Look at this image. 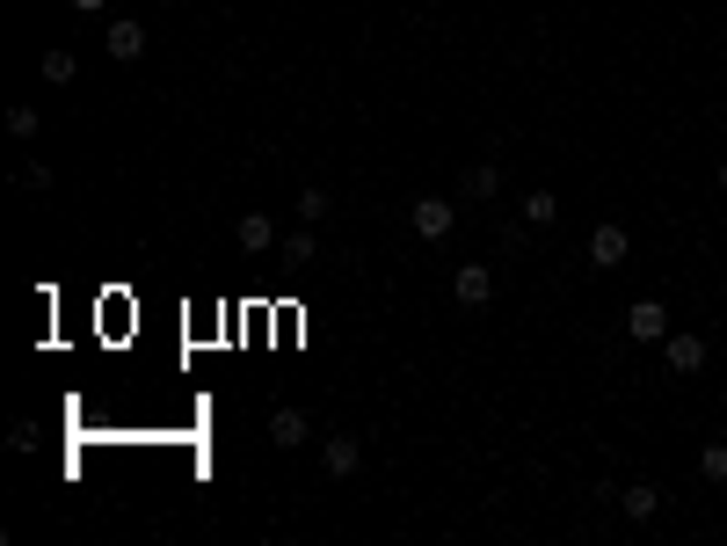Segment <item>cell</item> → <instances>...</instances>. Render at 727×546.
Instances as JSON below:
<instances>
[{
    "label": "cell",
    "instance_id": "obj_1",
    "mask_svg": "<svg viewBox=\"0 0 727 546\" xmlns=\"http://www.w3.org/2000/svg\"><path fill=\"white\" fill-rule=\"evenodd\" d=\"M451 300H459V306H487V300H495V270H487V263H459V270H451Z\"/></svg>",
    "mask_w": 727,
    "mask_h": 546
},
{
    "label": "cell",
    "instance_id": "obj_2",
    "mask_svg": "<svg viewBox=\"0 0 727 546\" xmlns=\"http://www.w3.org/2000/svg\"><path fill=\"white\" fill-rule=\"evenodd\" d=\"M625 255H633V241H625V227H619V219H604V227L589 233V270H619Z\"/></svg>",
    "mask_w": 727,
    "mask_h": 546
},
{
    "label": "cell",
    "instance_id": "obj_3",
    "mask_svg": "<svg viewBox=\"0 0 727 546\" xmlns=\"http://www.w3.org/2000/svg\"><path fill=\"white\" fill-rule=\"evenodd\" d=\"M408 219H415L422 241H444V233L459 227V204H451V197H415V212H408Z\"/></svg>",
    "mask_w": 727,
    "mask_h": 546
},
{
    "label": "cell",
    "instance_id": "obj_4",
    "mask_svg": "<svg viewBox=\"0 0 727 546\" xmlns=\"http://www.w3.org/2000/svg\"><path fill=\"white\" fill-rule=\"evenodd\" d=\"M625 335H633V343H662V335H670V306H662V300H633V306H625Z\"/></svg>",
    "mask_w": 727,
    "mask_h": 546
},
{
    "label": "cell",
    "instance_id": "obj_5",
    "mask_svg": "<svg viewBox=\"0 0 727 546\" xmlns=\"http://www.w3.org/2000/svg\"><path fill=\"white\" fill-rule=\"evenodd\" d=\"M357 466H364V444L349 438V430H335V438L320 444V474H328V481H349Z\"/></svg>",
    "mask_w": 727,
    "mask_h": 546
},
{
    "label": "cell",
    "instance_id": "obj_6",
    "mask_svg": "<svg viewBox=\"0 0 727 546\" xmlns=\"http://www.w3.org/2000/svg\"><path fill=\"white\" fill-rule=\"evenodd\" d=\"M662 357H670V371H706V335H662Z\"/></svg>",
    "mask_w": 727,
    "mask_h": 546
},
{
    "label": "cell",
    "instance_id": "obj_7",
    "mask_svg": "<svg viewBox=\"0 0 727 546\" xmlns=\"http://www.w3.org/2000/svg\"><path fill=\"white\" fill-rule=\"evenodd\" d=\"M103 44H109V59H117V66H131V59L146 52V22H109Z\"/></svg>",
    "mask_w": 727,
    "mask_h": 546
},
{
    "label": "cell",
    "instance_id": "obj_8",
    "mask_svg": "<svg viewBox=\"0 0 727 546\" xmlns=\"http://www.w3.org/2000/svg\"><path fill=\"white\" fill-rule=\"evenodd\" d=\"M233 241H241L247 255H270V248H277V219H270V212H247L241 227H233Z\"/></svg>",
    "mask_w": 727,
    "mask_h": 546
},
{
    "label": "cell",
    "instance_id": "obj_9",
    "mask_svg": "<svg viewBox=\"0 0 727 546\" xmlns=\"http://www.w3.org/2000/svg\"><path fill=\"white\" fill-rule=\"evenodd\" d=\"M270 438H277L284 452H292V444H306V438H313V423L298 416V408H277V416H270Z\"/></svg>",
    "mask_w": 727,
    "mask_h": 546
},
{
    "label": "cell",
    "instance_id": "obj_10",
    "mask_svg": "<svg viewBox=\"0 0 727 546\" xmlns=\"http://www.w3.org/2000/svg\"><path fill=\"white\" fill-rule=\"evenodd\" d=\"M619 503H625V517H633V525H647V517L662 511V489H647V481H633V489H625Z\"/></svg>",
    "mask_w": 727,
    "mask_h": 546
},
{
    "label": "cell",
    "instance_id": "obj_11",
    "mask_svg": "<svg viewBox=\"0 0 727 546\" xmlns=\"http://www.w3.org/2000/svg\"><path fill=\"white\" fill-rule=\"evenodd\" d=\"M524 219H531V227H554V219H560V197L554 190H531V197H524Z\"/></svg>",
    "mask_w": 727,
    "mask_h": 546
},
{
    "label": "cell",
    "instance_id": "obj_12",
    "mask_svg": "<svg viewBox=\"0 0 727 546\" xmlns=\"http://www.w3.org/2000/svg\"><path fill=\"white\" fill-rule=\"evenodd\" d=\"M313 255H320V241H313V227L284 233V263H313Z\"/></svg>",
    "mask_w": 727,
    "mask_h": 546
},
{
    "label": "cell",
    "instance_id": "obj_13",
    "mask_svg": "<svg viewBox=\"0 0 727 546\" xmlns=\"http://www.w3.org/2000/svg\"><path fill=\"white\" fill-rule=\"evenodd\" d=\"M73 73H81V59H73V52H44V81H52V88H66Z\"/></svg>",
    "mask_w": 727,
    "mask_h": 546
},
{
    "label": "cell",
    "instance_id": "obj_14",
    "mask_svg": "<svg viewBox=\"0 0 727 546\" xmlns=\"http://www.w3.org/2000/svg\"><path fill=\"white\" fill-rule=\"evenodd\" d=\"M298 219L320 227V219H328V190H298Z\"/></svg>",
    "mask_w": 727,
    "mask_h": 546
},
{
    "label": "cell",
    "instance_id": "obj_15",
    "mask_svg": "<svg viewBox=\"0 0 727 546\" xmlns=\"http://www.w3.org/2000/svg\"><path fill=\"white\" fill-rule=\"evenodd\" d=\"M698 474H706V481H727V444H706V452H698Z\"/></svg>",
    "mask_w": 727,
    "mask_h": 546
},
{
    "label": "cell",
    "instance_id": "obj_16",
    "mask_svg": "<svg viewBox=\"0 0 727 546\" xmlns=\"http://www.w3.org/2000/svg\"><path fill=\"white\" fill-rule=\"evenodd\" d=\"M8 132H15V139H36V109L15 103V109H8Z\"/></svg>",
    "mask_w": 727,
    "mask_h": 546
},
{
    "label": "cell",
    "instance_id": "obj_17",
    "mask_svg": "<svg viewBox=\"0 0 727 546\" xmlns=\"http://www.w3.org/2000/svg\"><path fill=\"white\" fill-rule=\"evenodd\" d=\"M466 190H473V197H495V190H503V176H495V168H473Z\"/></svg>",
    "mask_w": 727,
    "mask_h": 546
},
{
    "label": "cell",
    "instance_id": "obj_18",
    "mask_svg": "<svg viewBox=\"0 0 727 546\" xmlns=\"http://www.w3.org/2000/svg\"><path fill=\"white\" fill-rule=\"evenodd\" d=\"M109 0H73V15H103Z\"/></svg>",
    "mask_w": 727,
    "mask_h": 546
},
{
    "label": "cell",
    "instance_id": "obj_19",
    "mask_svg": "<svg viewBox=\"0 0 727 546\" xmlns=\"http://www.w3.org/2000/svg\"><path fill=\"white\" fill-rule=\"evenodd\" d=\"M720 190H727V160H720Z\"/></svg>",
    "mask_w": 727,
    "mask_h": 546
}]
</instances>
